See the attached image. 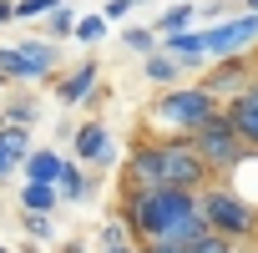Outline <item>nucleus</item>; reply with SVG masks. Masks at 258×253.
<instances>
[{
  "label": "nucleus",
  "instance_id": "obj_1",
  "mask_svg": "<svg viewBox=\"0 0 258 253\" xmlns=\"http://www.w3.org/2000/svg\"><path fill=\"white\" fill-rule=\"evenodd\" d=\"M121 218L132 228L137 243H152V238H172V243H192L208 233L203 223V208H198V193H182V187H147V193H121Z\"/></svg>",
  "mask_w": 258,
  "mask_h": 253
},
{
  "label": "nucleus",
  "instance_id": "obj_2",
  "mask_svg": "<svg viewBox=\"0 0 258 253\" xmlns=\"http://www.w3.org/2000/svg\"><path fill=\"white\" fill-rule=\"evenodd\" d=\"M223 111V101L203 86V81H182V86H167L157 91V101L147 106V137H192L203 121H213Z\"/></svg>",
  "mask_w": 258,
  "mask_h": 253
},
{
  "label": "nucleus",
  "instance_id": "obj_3",
  "mask_svg": "<svg viewBox=\"0 0 258 253\" xmlns=\"http://www.w3.org/2000/svg\"><path fill=\"white\" fill-rule=\"evenodd\" d=\"M198 208H203V223L208 233L228 238V243H253L258 238V203L228 182H208L198 193Z\"/></svg>",
  "mask_w": 258,
  "mask_h": 253
},
{
  "label": "nucleus",
  "instance_id": "obj_4",
  "mask_svg": "<svg viewBox=\"0 0 258 253\" xmlns=\"http://www.w3.org/2000/svg\"><path fill=\"white\" fill-rule=\"evenodd\" d=\"M192 147H198V157L208 162V172L218 177V182H228L248 157H253V147L238 137V126L228 121V111H218L213 121H203L198 132H192Z\"/></svg>",
  "mask_w": 258,
  "mask_h": 253
},
{
  "label": "nucleus",
  "instance_id": "obj_5",
  "mask_svg": "<svg viewBox=\"0 0 258 253\" xmlns=\"http://www.w3.org/2000/svg\"><path fill=\"white\" fill-rule=\"evenodd\" d=\"M198 46L208 61H228V56H253L258 51V11H233L218 26H198Z\"/></svg>",
  "mask_w": 258,
  "mask_h": 253
},
{
  "label": "nucleus",
  "instance_id": "obj_6",
  "mask_svg": "<svg viewBox=\"0 0 258 253\" xmlns=\"http://www.w3.org/2000/svg\"><path fill=\"white\" fill-rule=\"evenodd\" d=\"M157 142H162V177H167V187L203 193L208 182H218V177L208 172V162L198 157L192 137H157Z\"/></svg>",
  "mask_w": 258,
  "mask_h": 253
},
{
  "label": "nucleus",
  "instance_id": "obj_7",
  "mask_svg": "<svg viewBox=\"0 0 258 253\" xmlns=\"http://www.w3.org/2000/svg\"><path fill=\"white\" fill-rule=\"evenodd\" d=\"M71 157H76L81 167H91V172L121 167V147L111 142L106 121H96V116H86V121H76V126H71Z\"/></svg>",
  "mask_w": 258,
  "mask_h": 253
},
{
  "label": "nucleus",
  "instance_id": "obj_8",
  "mask_svg": "<svg viewBox=\"0 0 258 253\" xmlns=\"http://www.w3.org/2000/svg\"><path fill=\"white\" fill-rule=\"evenodd\" d=\"M147 187H167V177H162V142L142 132L121 162V193H147Z\"/></svg>",
  "mask_w": 258,
  "mask_h": 253
},
{
  "label": "nucleus",
  "instance_id": "obj_9",
  "mask_svg": "<svg viewBox=\"0 0 258 253\" xmlns=\"http://www.w3.org/2000/svg\"><path fill=\"white\" fill-rule=\"evenodd\" d=\"M253 81H258V61H253V56H228V61H213V66L203 71V86H208L223 106H228L233 96H243Z\"/></svg>",
  "mask_w": 258,
  "mask_h": 253
},
{
  "label": "nucleus",
  "instance_id": "obj_10",
  "mask_svg": "<svg viewBox=\"0 0 258 253\" xmlns=\"http://www.w3.org/2000/svg\"><path fill=\"white\" fill-rule=\"evenodd\" d=\"M56 101L61 106H86L96 91H101V61L96 56H86V61H76L71 71H56Z\"/></svg>",
  "mask_w": 258,
  "mask_h": 253
},
{
  "label": "nucleus",
  "instance_id": "obj_11",
  "mask_svg": "<svg viewBox=\"0 0 258 253\" xmlns=\"http://www.w3.org/2000/svg\"><path fill=\"white\" fill-rule=\"evenodd\" d=\"M21 61H26V81H56V61H61V46L56 41H21L16 46Z\"/></svg>",
  "mask_w": 258,
  "mask_h": 253
},
{
  "label": "nucleus",
  "instance_id": "obj_12",
  "mask_svg": "<svg viewBox=\"0 0 258 253\" xmlns=\"http://www.w3.org/2000/svg\"><path fill=\"white\" fill-rule=\"evenodd\" d=\"M61 167H66V152L46 142V147H36V152L21 162V182H51V187H56V182H61Z\"/></svg>",
  "mask_w": 258,
  "mask_h": 253
},
{
  "label": "nucleus",
  "instance_id": "obj_13",
  "mask_svg": "<svg viewBox=\"0 0 258 253\" xmlns=\"http://www.w3.org/2000/svg\"><path fill=\"white\" fill-rule=\"evenodd\" d=\"M61 203H71V208H81V203H91L96 198V177H91V167H81L76 157H66V167H61Z\"/></svg>",
  "mask_w": 258,
  "mask_h": 253
},
{
  "label": "nucleus",
  "instance_id": "obj_14",
  "mask_svg": "<svg viewBox=\"0 0 258 253\" xmlns=\"http://www.w3.org/2000/svg\"><path fill=\"white\" fill-rule=\"evenodd\" d=\"M182 61L177 56H167V51H152V56H142V76L157 86V91H167V86H182Z\"/></svg>",
  "mask_w": 258,
  "mask_h": 253
},
{
  "label": "nucleus",
  "instance_id": "obj_15",
  "mask_svg": "<svg viewBox=\"0 0 258 253\" xmlns=\"http://www.w3.org/2000/svg\"><path fill=\"white\" fill-rule=\"evenodd\" d=\"M16 203H21V213H51V218H56L61 187H51V182H21V187H16Z\"/></svg>",
  "mask_w": 258,
  "mask_h": 253
},
{
  "label": "nucleus",
  "instance_id": "obj_16",
  "mask_svg": "<svg viewBox=\"0 0 258 253\" xmlns=\"http://www.w3.org/2000/svg\"><path fill=\"white\" fill-rule=\"evenodd\" d=\"M152 31H157V36H182V31H198V6H192V0H172V6L152 21Z\"/></svg>",
  "mask_w": 258,
  "mask_h": 253
},
{
  "label": "nucleus",
  "instance_id": "obj_17",
  "mask_svg": "<svg viewBox=\"0 0 258 253\" xmlns=\"http://www.w3.org/2000/svg\"><path fill=\"white\" fill-rule=\"evenodd\" d=\"M223 111H228V121L238 126V137H243V142L258 152V106H253V101H243V96H233Z\"/></svg>",
  "mask_w": 258,
  "mask_h": 253
},
{
  "label": "nucleus",
  "instance_id": "obj_18",
  "mask_svg": "<svg viewBox=\"0 0 258 253\" xmlns=\"http://www.w3.org/2000/svg\"><path fill=\"white\" fill-rule=\"evenodd\" d=\"M121 51H132V56H152V51H162V36H157L152 26H126V31H121Z\"/></svg>",
  "mask_w": 258,
  "mask_h": 253
},
{
  "label": "nucleus",
  "instance_id": "obj_19",
  "mask_svg": "<svg viewBox=\"0 0 258 253\" xmlns=\"http://www.w3.org/2000/svg\"><path fill=\"white\" fill-rule=\"evenodd\" d=\"M121 243H137V238H132V228H126V218H121V213H111V218L96 228V248L106 253V248H121Z\"/></svg>",
  "mask_w": 258,
  "mask_h": 253
},
{
  "label": "nucleus",
  "instance_id": "obj_20",
  "mask_svg": "<svg viewBox=\"0 0 258 253\" xmlns=\"http://www.w3.org/2000/svg\"><path fill=\"white\" fill-rule=\"evenodd\" d=\"M0 111H6L11 126H36V116H41L36 96H6V101H0Z\"/></svg>",
  "mask_w": 258,
  "mask_h": 253
},
{
  "label": "nucleus",
  "instance_id": "obj_21",
  "mask_svg": "<svg viewBox=\"0 0 258 253\" xmlns=\"http://www.w3.org/2000/svg\"><path fill=\"white\" fill-rule=\"evenodd\" d=\"M0 142H6V152H11L16 162H26V157L41 147V142H31V126H11V121L0 126Z\"/></svg>",
  "mask_w": 258,
  "mask_h": 253
},
{
  "label": "nucleus",
  "instance_id": "obj_22",
  "mask_svg": "<svg viewBox=\"0 0 258 253\" xmlns=\"http://www.w3.org/2000/svg\"><path fill=\"white\" fill-rule=\"evenodd\" d=\"M106 26H111V21H106L101 11H96V16H76V41L91 51V46H101V41H106Z\"/></svg>",
  "mask_w": 258,
  "mask_h": 253
},
{
  "label": "nucleus",
  "instance_id": "obj_23",
  "mask_svg": "<svg viewBox=\"0 0 258 253\" xmlns=\"http://www.w3.org/2000/svg\"><path fill=\"white\" fill-rule=\"evenodd\" d=\"M66 36H76V11H71V6H61V11H51V16H46V41H56V46H61Z\"/></svg>",
  "mask_w": 258,
  "mask_h": 253
},
{
  "label": "nucleus",
  "instance_id": "obj_24",
  "mask_svg": "<svg viewBox=\"0 0 258 253\" xmlns=\"http://www.w3.org/2000/svg\"><path fill=\"white\" fill-rule=\"evenodd\" d=\"M21 228H26L31 243H51L56 238V218L51 213H21Z\"/></svg>",
  "mask_w": 258,
  "mask_h": 253
},
{
  "label": "nucleus",
  "instance_id": "obj_25",
  "mask_svg": "<svg viewBox=\"0 0 258 253\" xmlns=\"http://www.w3.org/2000/svg\"><path fill=\"white\" fill-rule=\"evenodd\" d=\"M66 0H16V21H41L51 11H61Z\"/></svg>",
  "mask_w": 258,
  "mask_h": 253
},
{
  "label": "nucleus",
  "instance_id": "obj_26",
  "mask_svg": "<svg viewBox=\"0 0 258 253\" xmlns=\"http://www.w3.org/2000/svg\"><path fill=\"white\" fill-rule=\"evenodd\" d=\"M233 11H238V0H198V21H208V26L228 21Z\"/></svg>",
  "mask_w": 258,
  "mask_h": 253
},
{
  "label": "nucleus",
  "instance_id": "obj_27",
  "mask_svg": "<svg viewBox=\"0 0 258 253\" xmlns=\"http://www.w3.org/2000/svg\"><path fill=\"white\" fill-rule=\"evenodd\" d=\"M187 253H238V243H228V238H218V233H203V238H192Z\"/></svg>",
  "mask_w": 258,
  "mask_h": 253
},
{
  "label": "nucleus",
  "instance_id": "obj_28",
  "mask_svg": "<svg viewBox=\"0 0 258 253\" xmlns=\"http://www.w3.org/2000/svg\"><path fill=\"white\" fill-rule=\"evenodd\" d=\"M101 16H106V21H121V16H132V0H106V6H101Z\"/></svg>",
  "mask_w": 258,
  "mask_h": 253
},
{
  "label": "nucleus",
  "instance_id": "obj_29",
  "mask_svg": "<svg viewBox=\"0 0 258 253\" xmlns=\"http://www.w3.org/2000/svg\"><path fill=\"white\" fill-rule=\"evenodd\" d=\"M16 172H21V162H16V157L6 152V142H0V182H11Z\"/></svg>",
  "mask_w": 258,
  "mask_h": 253
},
{
  "label": "nucleus",
  "instance_id": "obj_30",
  "mask_svg": "<svg viewBox=\"0 0 258 253\" xmlns=\"http://www.w3.org/2000/svg\"><path fill=\"white\" fill-rule=\"evenodd\" d=\"M16 21V0H0V26H11Z\"/></svg>",
  "mask_w": 258,
  "mask_h": 253
},
{
  "label": "nucleus",
  "instance_id": "obj_31",
  "mask_svg": "<svg viewBox=\"0 0 258 253\" xmlns=\"http://www.w3.org/2000/svg\"><path fill=\"white\" fill-rule=\"evenodd\" d=\"M16 253H41V243H31V238H26V243H21Z\"/></svg>",
  "mask_w": 258,
  "mask_h": 253
},
{
  "label": "nucleus",
  "instance_id": "obj_32",
  "mask_svg": "<svg viewBox=\"0 0 258 253\" xmlns=\"http://www.w3.org/2000/svg\"><path fill=\"white\" fill-rule=\"evenodd\" d=\"M106 253H137V243H121V248H106Z\"/></svg>",
  "mask_w": 258,
  "mask_h": 253
},
{
  "label": "nucleus",
  "instance_id": "obj_33",
  "mask_svg": "<svg viewBox=\"0 0 258 253\" xmlns=\"http://www.w3.org/2000/svg\"><path fill=\"white\" fill-rule=\"evenodd\" d=\"M61 253H86V243H66V248H61Z\"/></svg>",
  "mask_w": 258,
  "mask_h": 253
},
{
  "label": "nucleus",
  "instance_id": "obj_34",
  "mask_svg": "<svg viewBox=\"0 0 258 253\" xmlns=\"http://www.w3.org/2000/svg\"><path fill=\"white\" fill-rule=\"evenodd\" d=\"M238 6H243V11H258V0H238Z\"/></svg>",
  "mask_w": 258,
  "mask_h": 253
},
{
  "label": "nucleus",
  "instance_id": "obj_35",
  "mask_svg": "<svg viewBox=\"0 0 258 253\" xmlns=\"http://www.w3.org/2000/svg\"><path fill=\"white\" fill-rule=\"evenodd\" d=\"M0 253H16V248H6V243H0Z\"/></svg>",
  "mask_w": 258,
  "mask_h": 253
},
{
  "label": "nucleus",
  "instance_id": "obj_36",
  "mask_svg": "<svg viewBox=\"0 0 258 253\" xmlns=\"http://www.w3.org/2000/svg\"><path fill=\"white\" fill-rule=\"evenodd\" d=\"M132 6H142V0H132Z\"/></svg>",
  "mask_w": 258,
  "mask_h": 253
},
{
  "label": "nucleus",
  "instance_id": "obj_37",
  "mask_svg": "<svg viewBox=\"0 0 258 253\" xmlns=\"http://www.w3.org/2000/svg\"><path fill=\"white\" fill-rule=\"evenodd\" d=\"M253 61H258V51H253Z\"/></svg>",
  "mask_w": 258,
  "mask_h": 253
},
{
  "label": "nucleus",
  "instance_id": "obj_38",
  "mask_svg": "<svg viewBox=\"0 0 258 253\" xmlns=\"http://www.w3.org/2000/svg\"><path fill=\"white\" fill-rule=\"evenodd\" d=\"M192 6H198V0H192Z\"/></svg>",
  "mask_w": 258,
  "mask_h": 253
}]
</instances>
